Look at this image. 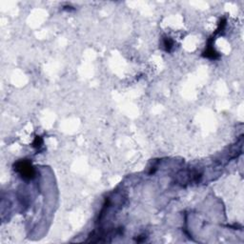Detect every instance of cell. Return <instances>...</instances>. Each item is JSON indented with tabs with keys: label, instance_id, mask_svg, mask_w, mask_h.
I'll return each mask as SVG.
<instances>
[{
	"label": "cell",
	"instance_id": "obj_1",
	"mask_svg": "<svg viewBox=\"0 0 244 244\" xmlns=\"http://www.w3.org/2000/svg\"><path fill=\"white\" fill-rule=\"evenodd\" d=\"M14 167L15 171L25 179H32L36 175V172H34V169L32 164L27 160H20L16 162Z\"/></svg>",
	"mask_w": 244,
	"mask_h": 244
},
{
	"label": "cell",
	"instance_id": "obj_2",
	"mask_svg": "<svg viewBox=\"0 0 244 244\" xmlns=\"http://www.w3.org/2000/svg\"><path fill=\"white\" fill-rule=\"evenodd\" d=\"M204 53H205L204 56L208 57V58L216 59V58H218V53L215 51L214 48H213L212 46H209L208 49L206 50V52H205Z\"/></svg>",
	"mask_w": 244,
	"mask_h": 244
},
{
	"label": "cell",
	"instance_id": "obj_3",
	"mask_svg": "<svg viewBox=\"0 0 244 244\" xmlns=\"http://www.w3.org/2000/svg\"><path fill=\"white\" fill-rule=\"evenodd\" d=\"M173 45H174L173 41L170 39V38H165V39H164V47H165L166 51H167V52L171 51Z\"/></svg>",
	"mask_w": 244,
	"mask_h": 244
},
{
	"label": "cell",
	"instance_id": "obj_4",
	"mask_svg": "<svg viewBox=\"0 0 244 244\" xmlns=\"http://www.w3.org/2000/svg\"><path fill=\"white\" fill-rule=\"evenodd\" d=\"M42 143H43V141H42L41 137H37L36 138V140H34V142H33V146L36 147V148H39V147L42 145Z\"/></svg>",
	"mask_w": 244,
	"mask_h": 244
}]
</instances>
